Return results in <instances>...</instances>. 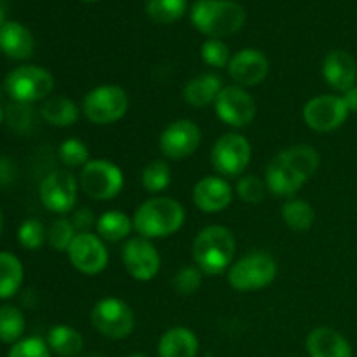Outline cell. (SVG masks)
<instances>
[{"label":"cell","instance_id":"obj_45","mask_svg":"<svg viewBox=\"0 0 357 357\" xmlns=\"http://www.w3.org/2000/svg\"><path fill=\"white\" fill-rule=\"evenodd\" d=\"M86 357H107V356H103V354H89V356H86Z\"/></svg>","mask_w":357,"mask_h":357},{"label":"cell","instance_id":"obj_41","mask_svg":"<svg viewBox=\"0 0 357 357\" xmlns=\"http://www.w3.org/2000/svg\"><path fill=\"white\" fill-rule=\"evenodd\" d=\"M344 101H345V105H347V110H349V114H357V86H354V87H351V89H347L344 93Z\"/></svg>","mask_w":357,"mask_h":357},{"label":"cell","instance_id":"obj_35","mask_svg":"<svg viewBox=\"0 0 357 357\" xmlns=\"http://www.w3.org/2000/svg\"><path fill=\"white\" fill-rule=\"evenodd\" d=\"M77 236V230L73 227L72 220L58 218L51 223L47 230V243L56 251H68L70 244L73 243Z\"/></svg>","mask_w":357,"mask_h":357},{"label":"cell","instance_id":"obj_14","mask_svg":"<svg viewBox=\"0 0 357 357\" xmlns=\"http://www.w3.org/2000/svg\"><path fill=\"white\" fill-rule=\"evenodd\" d=\"M349 117L344 98L337 94H321L303 107V121L312 131L331 132L340 128Z\"/></svg>","mask_w":357,"mask_h":357},{"label":"cell","instance_id":"obj_40","mask_svg":"<svg viewBox=\"0 0 357 357\" xmlns=\"http://www.w3.org/2000/svg\"><path fill=\"white\" fill-rule=\"evenodd\" d=\"M96 220L98 218L94 216L93 209L89 206H82V208H79L73 213L72 223L77 232H89L93 227H96Z\"/></svg>","mask_w":357,"mask_h":357},{"label":"cell","instance_id":"obj_26","mask_svg":"<svg viewBox=\"0 0 357 357\" xmlns=\"http://www.w3.org/2000/svg\"><path fill=\"white\" fill-rule=\"evenodd\" d=\"M135 230L132 218L122 211H105L96 220V232L107 243L128 241Z\"/></svg>","mask_w":357,"mask_h":357},{"label":"cell","instance_id":"obj_3","mask_svg":"<svg viewBox=\"0 0 357 357\" xmlns=\"http://www.w3.org/2000/svg\"><path fill=\"white\" fill-rule=\"evenodd\" d=\"M190 21L209 38L237 33L246 23V10L234 0H197L190 10Z\"/></svg>","mask_w":357,"mask_h":357},{"label":"cell","instance_id":"obj_42","mask_svg":"<svg viewBox=\"0 0 357 357\" xmlns=\"http://www.w3.org/2000/svg\"><path fill=\"white\" fill-rule=\"evenodd\" d=\"M6 24V10H3V7L0 6V28Z\"/></svg>","mask_w":357,"mask_h":357},{"label":"cell","instance_id":"obj_23","mask_svg":"<svg viewBox=\"0 0 357 357\" xmlns=\"http://www.w3.org/2000/svg\"><path fill=\"white\" fill-rule=\"evenodd\" d=\"M157 352L159 357H195L199 352V340L188 328H171L160 337Z\"/></svg>","mask_w":357,"mask_h":357},{"label":"cell","instance_id":"obj_10","mask_svg":"<svg viewBox=\"0 0 357 357\" xmlns=\"http://www.w3.org/2000/svg\"><path fill=\"white\" fill-rule=\"evenodd\" d=\"M216 117L230 128H246L257 117L253 96L241 86H223L215 101Z\"/></svg>","mask_w":357,"mask_h":357},{"label":"cell","instance_id":"obj_21","mask_svg":"<svg viewBox=\"0 0 357 357\" xmlns=\"http://www.w3.org/2000/svg\"><path fill=\"white\" fill-rule=\"evenodd\" d=\"M0 49L13 59H28L35 51L31 31L16 21H6L0 28Z\"/></svg>","mask_w":357,"mask_h":357},{"label":"cell","instance_id":"obj_19","mask_svg":"<svg viewBox=\"0 0 357 357\" xmlns=\"http://www.w3.org/2000/svg\"><path fill=\"white\" fill-rule=\"evenodd\" d=\"M305 345L310 357H352V347L347 338L333 328H314Z\"/></svg>","mask_w":357,"mask_h":357},{"label":"cell","instance_id":"obj_9","mask_svg":"<svg viewBox=\"0 0 357 357\" xmlns=\"http://www.w3.org/2000/svg\"><path fill=\"white\" fill-rule=\"evenodd\" d=\"M251 162V143L239 132L220 136L211 149V164L223 178H236L246 171Z\"/></svg>","mask_w":357,"mask_h":357},{"label":"cell","instance_id":"obj_47","mask_svg":"<svg viewBox=\"0 0 357 357\" xmlns=\"http://www.w3.org/2000/svg\"><path fill=\"white\" fill-rule=\"evenodd\" d=\"M84 2H98V0H84Z\"/></svg>","mask_w":357,"mask_h":357},{"label":"cell","instance_id":"obj_36","mask_svg":"<svg viewBox=\"0 0 357 357\" xmlns=\"http://www.w3.org/2000/svg\"><path fill=\"white\" fill-rule=\"evenodd\" d=\"M17 241L26 250H40L45 241H47V230H45V227L38 220H24L21 223L20 230H17Z\"/></svg>","mask_w":357,"mask_h":357},{"label":"cell","instance_id":"obj_22","mask_svg":"<svg viewBox=\"0 0 357 357\" xmlns=\"http://www.w3.org/2000/svg\"><path fill=\"white\" fill-rule=\"evenodd\" d=\"M222 89L223 82L216 73H201L185 84L183 100L190 107L204 108L211 103L215 105Z\"/></svg>","mask_w":357,"mask_h":357},{"label":"cell","instance_id":"obj_13","mask_svg":"<svg viewBox=\"0 0 357 357\" xmlns=\"http://www.w3.org/2000/svg\"><path fill=\"white\" fill-rule=\"evenodd\" d=\"M122 264L135 281L149 282L159 274L160 255L150 239L131 237L122 248Z\"/></svg>","mask_w":357,"mask_h":357},{"label":"cell","instance_id":"obj_37","mask_svg":"<svg viewBox=\"0 0 357 357\" xmlns=\"http://www.w3.org/2000/svg\"><path fill=\"white\" fill-rule=\"evenodd\" d=\"M236 192L241 201L248 202V204H260L267 195V185H265V180L258 178L257 174H246V176L239 178Z\"/></svg>","mask_w":357,"mask_h":357},{"label":"cell","instance_id":"obj_18","mask_svg":"<svg viewBox=\"0 0 357 357\" xmlns=\"http://www.w3.org/2000/svg\"><path fill=\"white\" fill-rule=\"evenodd\" d=\"M323 77L328 86L345 93L357 86V63L347 51L335 49L328 52L323 61Z\"/></svg>","mask_w":357,"mask_h":357},{"label":"cell","instance_id":"obj_6","mask_svg":"<svg viewBox=\"0 0 357 357\" xmlns=\"http://www.w3.org/2000/svg\"><path fill=\"white\" fill-rule=\"evenodd\" d=\"M79 187L94 201H112L124 188V173L107 159H91L80 169Z\"/></svg>","mask_w":357,"mask_h":357},{"label":"cell","instance_id":"obj_11","mask_svg":"<svg viewBox=\"0 0 357 357\" xmlns=\"http://www.w3.org/2000/svg\"><path fill=\"white\" fill-rule=\"evenodd\" d=\"M202 132L194 121L178 119L160 132L159 149L164 157L171 160H183L194 155L201 146Z\"/></svg>","mask_w":357,"mask_h":357},{"label":"cell","instance_id":"obj_5","mask_svg":"<svg viewBox=\"0 0 357 357\" xmlns=\"http://www.w3.org/2000/svg\"><path fill=\"white\" fill-rule=\"evenodd\" d=\"M129 110V96L121 86L103 84L84 96L82 114L91 124L108 126L121 121Z\"/></svg>","mask_w":357,"mask_h":357},{"label":"cell","instance_id":"obj_29","mask_svg":"<svg viewBox=\"0 0 357 357\" xmlns=\"http://www.w3.org/2000/svg\"><path fill=\"white\" fill-rule=\"evenodd\" d=\"M282 220L286 225L295 232H305L316 222V213H314L312 206L302 199H289L282 204L281 209Z\"/></svg>","mask_w":357,"mask_h":357},{"label":"cell","instance_id":"obj_27","mask_svg":"<svg viewBox=\"0 0 357 357\" xmlns=\"http://www.w3.org/2000/svg\"><path fill=\"white\" fill-rule=\"evenodd\" d=\"M47 345L51 352L59 357H77L84 349V338L75 328L58 324L47 333Z\"/></svg>","mask_w":357,"mask_h":357},{"label":"cell","instance_id":"obj_46","mask_svg":"<svg viewBox=\"0 0 357 357\" xmlns=\"http://www.w3.org/2000/svg\"><path fill=\"white\" fill-rule=\"evenodd\" d=\"M129 357H149V356H145V354H132V356H129Z\"/></svg>","mask_w":357,"mask_h":357},{"label":"cell","instance_id":"obj_4","mask_svg":"<svg viewBox=\"0 0 357 357\" xmlns=\"http://www.w3.org/2000/svg\"><path fill=\"white\" fill-rule=\"evenodd\" d=\"M275 278H278V261L265 251H255L239 258L227 272L229 284L241 293L267 288Z\"/></svg>","mask_w":357,"mask_h":357},{"label":"cell","instance_id":"obj_39","mask_svg":"<svg viewBox=\"0 0 357 357\" xmlns=\"http://www.w3.org/2000/svg\"><path fill=\"white\" fill-rule=\"evenodd\" d=\"M7 357H51V349L42 338L28 337L16 342Z\"/></svg>","mask_w":357,"mask_h":357},{"label":"cell","instance_id":"obj_1","mask_svg":"<svg viewBox=\"0 0 357 357\" xmlns=\"http://www.w3.org/2000/svg\"><path fill=\"white\" fill-rule=\"evenodd\" d=\"M187 213L183 204L171 197H150L132 215L135 232L145 239H162L176 234L183 227Z\"/></svg>","mask_w":357,"mask_h":357},{"label":"cell","instance_id":"obj_20","mask_svg":"<svg viewBox=\"0 0 357 357\" xmlns=\"http://www.w3.org/2000/svg\"><path fill=\"white\" fill-rule=\"evenodd\" d=\"M303 183H305V180L300 178L278 155L271 160V164L265 169V185H267V190L271 194L278 195V197L291 199L303 187Z\"/></svg>","mask_w":357,"mask_h":357},{"label":"cell","instance_id":"obj_15","mask_svg":"<svg viewBox=\"0 0 357 357\" xmlns=\"http://www.w3.org/2000/svg\"><path fill=\"white\" fill-rule=\"evenodd\" d=\"M68 260L73 268L86 275H98L107 268L108 250L103 239L93 232H77L68 248Z\"/></svg>","mask_w":357,"mask_h":357},{"label":"cell","instance_id":"obj_34","mask_svg":"<svg viewBox=\"0 0 357 357\" xmlns=\"http://www.w3.org/2000/svg\"><path fill=\"white\" fill-rule=\"evenodd\" d=\"M202 274L197 265H187L181 267L173 278V289L181 296H190L197 293L202 286Z\"/></svg>","mask_w":357,"mask_h":357},{"label":"cell","instance_id":"obj_32","mask_svg":"<svg viewBox=\"0 0 357 357\" xmlns=\"http://www.w3.org/2000/svg\"><path fill=\"white\" fill-rule=\"evenodd\" d=\"M171 169L164 160H152L142 173V185L149 194H160L171 185Z\"/></svg>","mask_w":357,"mask_h":357},{"label":"cell","instance_id":"obj_2","mask_svg":"<svg viewBox=\"0 0 357 357\" xmlns=\"http://www.w3.org/2000/svg\"><path fill=\"white\" fill-rule=\"evenodd\" d=\"M236 248V237L227 227L209 225L194 239L192 258L204 275H220L232 267Z\"/></svg>","mask_w":357,"mask_h":357},{"label":"cell","instance_id":"obj_8","mask_svg":"<svg viewBox=\"0 0 357 357\" xmlns=\"http://www.w3.org/2000/svg\"><path fill=\"white\" fill-rule=\"evenodd\" d=\"M89 319L98 333L112 340L128 338L136 326L135 312L131 307L124 300L115 296H107L94 303Z\"/></svg>","mask_w":357,"mask_h":357},{"label":"cell","instance_id":"obj_33","mask_svg":"<svg viewBox=\"0 0 357 357\" xmlns=\"http://www.w3.org/2000/svg\"><path fill=\"white\" fill-rule=\"evenodd\" d=\"M59 160L65 164L70 169H82L87 162H89V150H87L86 143L80 142L77 138H68L59 145Z\"/></svg>","mask_w":357,"mask_h":357},{"label":"cell","instance_id":"obj_16","mask_svg":"<svg viewBox=\"0 0 357 357\" xmlns=\"http://www.w3.org/2000/svg\"><path fill=\"white\" fill-rule=\"evenodd\" d=\"M229 75L241 87H255L264 82L271 70L268 58L258 49H243L229 63Z\"/></svg>","mask_w":357,"mask_h":357},{"label":"cell","instance_id":"obj_31","mask_svg":"<svg viewBox=\"0 0 357 357\" xmlns=\"http://www.w3.org/2000/svg\"><path fill=\"white\" fill-rule=\"evenodd\" d=\"M146 14L155 23L169 24L187 13V0H146Z\"/></svg>","mask_w":357,"mask_h":357},{"label":"cell","instance_id":"obj_38","mask_svg":"<svg viewBox=\"0 0 357 357\" xmlns=\"http://www.w3.org/2000/svg\"><path fill=\"white\" fill-rule=\"evenodd\" d=\"M201 58L208 66L223 68V66H229L232 56H230L229 45L222 38H208L201 45Z\"/></svg>","mask_w":357,"mask_h":357},{"label":"cell","instance_id":"obj_25","mask_svg":"<svg viewBox=\"0 0 357 357\" xmlns=\"http://www.w3.org/2000/svg\"><path fill=\"white\" fill-rule=\"evenodd\" d=\"M40 114L44 121L54 128H70L79 121L80 108L70 98L51 96L44 101Z\"/></svg>","mask_w":357,"mask_h":357},{"label":"cell","instance_id":"obj_44","mask_svg":"<svg viewBox=\"0 0 357 357\" xmlns=\"http://www.w3.org/2000/svg\"><path fill=\"white\" fill-rule=\"evenodd\" d=\"M2 121H3V110L2 107H0V124H2Z\"/></svg>","mask_w":357,"mask_h":357},{"label":"cell","instance_id":"obj_12","mask_svg":"<svg viewBox=\"0 0 357 357\" xmlns=\"http://www.w3.org/2000/svg\"><path fill=\"white\" fill-rule=\"evenodd\" d=\"M79 180L68 169L52 171L40 183V201L45 209L56 215H66L77 204Z\"/></svg>","mask_w":357,"mask_h":357},{"label":"cell","instance_id":"obj_17","mask_svg":"<svg viewBox=\"0 0 357 357\" xmlns=\"http://www.w3.org/2000/svg\"><path fill=\"white\" fill-rule=\"evenodd\" d=\"M234 188L223 176H204L195 183L192 201L195 208L208 215L222 213L232 204Z\"/></svg>","mask_w":357,"mask_h":357},{"label":"cell","instance_id":"obj_30","mask_svg":"<svg viewBox=\"0 0 357 357\" xmlns=\"http://www.w3.org/2000/svg\"><path fill=\"white\" fill-rule=\"evenodd\" d=\"M24 333V316L17 307H0V342L3 344H16Z\"/></svg>","mask_w":357,"mask_h":357},{"label":"cell","instance_id":"obj_7","mask_svg":"<svg viewBox=\"0 0 357 357\" xmlns=\"http://www.w3.org/2000/svg\"><path fill=\"white\" fill-rule=\"evenodd\" d=\"M54 89V77L42 66L24 65L6 77V91L16 103L30 105L47 100Z\"/></svg>","mask_w":357,"mask_h":357},{"label":"cell","instance_id":"obj_43","mask_svg":"<svg viewBox=\"0 0 357 357\" xmlns=\"http://www.w3.org/2000/svg\"><path fill=\"white\" fill-rule=\"evenodd\" d=\"M2 225H3V216H2V209H0V234H2Z\"/></svg>","mask_w":357,"mask_h":357},{"label":"cell","instance_id":"obj_28","mask_svg":"<svg viewBox=\"0 0 357 357\" xmlns=\"http://www.w3.org/2000/svg\"><path fill=\"white\" fill-rule=\"evenodd\" d=\"M23 265L13 253H0V300L10 298L23 282Z\"/></svg>","mask_w":357,"mask_h":357},{"label":"cell","instance_id":"obj_24","mask_svg":"<svg viewBox=\"0 0 357 357\" xmlns=\"http://www.w3.org/2000/svg\"><path fill=\"white\" fill-rule=\"evenodd\" d=\"M278 157L282 162L288 164V166L305 181L316 174V171L319 169L321 164L319 153H317V150L310 145L289 146V149L279 152Z\"/></svg>","mask_w":357,"mask_h":357}]
</instances>
